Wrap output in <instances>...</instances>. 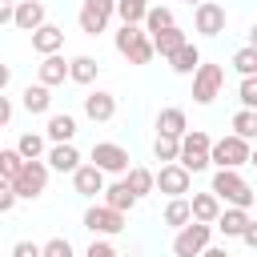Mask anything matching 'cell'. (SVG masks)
Returning a JSON list of instances; mask_svg holds the SVG:
<instances>
[{
    "label": "cell",
    "instance_id": "11",
    "mask_svg": "<svg viewBox=\"0 0 257 257\" xmlns=\"http://www.w3.org/2000/svg\"><path fill=\"white\" fill-rule=\"evenodd\" d=\"M193 28H197L201 36H221V32H225V8H221L217 0H201V4L193 8Z\"/></svg>",
    "mask_w": 257,
    "mask_h": 257
},
{
    "label": "cell",
    "instance_id": "9",
    "mask_svg": "<svg viewBox=\"0 0 257 257\" xmlns=\"http://www.w3.org/2000/svg\"><path fill=\"white\" fill-rule=\"evenodd\" d=\"M48 173H52L48 161H28V165L20 169V177L12 181V189H16L24 201H36V197L48 189Z\"/></svg>",
    "mask_w": 257,
    "mask_h": 257
},
{
    "label": "cell",
    "instance_id": "43",
    "mask_svg": "<svg viewBox=\"0 0 257 257\" xmlns=\"http://www.w3.org/2000/svg\"><path fill=\"white\" fill-rule=\"evenodd\" d=\"M241 241H245V245H249V249H257V221H253V225H249V229H245V233H241Z\"/></svg>",
    "mask_w": 257,
    "mask_h": 257
},
{
    "label": "cell",
    "instance_id": "4",
    "mask_svg": "<svg viewBox=\"0 0 257 257\" xmlns=\"http://www.w3.org/2000/svg\"><path fill=\"white\" fill-rule=\"evenodd\" d=\"M213 229H217V225H209V221H189L185 229H177V237H173V257H201V253L209 249V241H213Z\"/></svg>",
    "mask_w": 257,
    "mask_h": 257
},
{
    "label": "cell",
    "instance_id": "20",
    "mask_svg": "<svg viewBox=\"0 0 257 257\" xmlns=\"http://www.w3.org/2000/svg\"><path fill=\"white\" fill-rule=\"evenodd\" d=\"M20 104H24V112L40 116V112H48V108H52V88L36 80V84H28V88L20 92Z\"/></svg>",
    "mask_w": 257,
    "mask_h": 257
},
{
    "label": "cell",
    "instance_id": "44",
    "mask_svg": "<svg viewBox=\"0 0 257 257\" xmlns=\"http://www.w3.org/2000/svg\"><path fill=\"white\" fill-rule=\"evenodd\" d=\"M201 257H229V253H225V249H213V245H209V249H205Z\"/></svg>",
    "mask_w": 257,
    "mask_h": 257
},
{
    "label": "cell",
    "instance_id": "8",
    "mask_svg": "<svg viewBox=\"0 0 257 257\" xmlns=\"http://www.w3.org/2000/svg\"><path fill=\"white\" fill-rule=\"evenodd\" d=\"M225 88V68L221 64H201L193 72V100L197 104H213Z\"/></svg>",
    "mask_w": 257,
    "mask_h": 257
},
{
    "label": "cell",
    "instance_id": "35",
    "mask_svg": "<svg viewBox=\"0 0 257 257\" xmlns=\"http://www.w3.org/2000/svg\"><path fill=\"white\" fill-rule=\"evenodd\" d=\"M16 149H20L28 161H40V157H48V153H44V137H40V133H20Z\"/></svg>",
    "mask_w": 257,
    "mask_h": 257
},
{
    "label": "cell",
    "instance_id": "40",
    "mask_svg": "<svg viewBox=\"0 0 257 257\" xmlns=\"http://www.w3.org/2000/svg\"><path fill=\"white\" fill-rule=\"evenodd\" d=\"M84 257H120L116 249H112V241H104V237H96L92 245H88V253Z\"/></svg>",
    "mask_w": 257,
    "mask_h": 257
},
{
    "label": "cell",
    "instance_id": "17",
    "mask_svg": "<svg viewBox=\"0 0 257 257\" xmlns=\"http://www.w3.org/2000/svg\"><path fill=\"white\" fill-rule=\"evenodd\" d=\"M40 24H48V20H44V4H40V0H20V4H16V20H12V28H20V32H36Z\"/></svg>",
    "mask_w": 257,
    "mask_h": 257
},
{
    "label": "cell",
    "instance_id": "31",
    "mask_svg": "<svg viewBox=\"0 0 257 257\" xmlns=\"http://www.w3.org/2000/svg\"><path fill=\"white\" fill-rule=\"evenodd\" d=\"M149 0H116V16H120V24H145V16H149Z\"/></svg>",
    "mask_w": 257,
    "mask_h": 257
},
{
    "label": "cell",
    "instance_id": "25",
    "mask_svg": "<svg viewBox=\"0 0 257 257\" xmlns=\"http://www.w3.org/2000/svg\"><path fill=\"white\" fill-rule=\"evenodd\" d=\"M169 229H185L189 221H193V201L189 197H169V205H165V217H161Z\"/></svg>",
    "mask_w": 257,
    "mask_h": 257
},
{
    "label": "cell",
    "instance_id": "39",
    "mask_svg": "<svg viewBox=\"0 0 257 257\" xmlns=\"http://www.w3.org/2000/svg\"><path fill=\"white\" fill-rule=\"evenodd\" d=\"M12 257H44V245H36V241H16V245H12Z\"/></svg>",
    "mask_w": 257,
    "mask_h": 257
},
{
    "label": "cell",
    "instance_id": "27",
    "mask_svg": "<svg viewBox=\"0 0 257 257\" xmlns=\"http://www.w3.org/2000/svg\"><path fill=\"white\" fill-rule=\"evenodd\" d=\"M169 64H173V72H177V76H193V72H197L205 60H201V48L189 40V44H185V48H181V52H177Z\"/></svg>",
    "mask_w": 257,
    "mask_h": 257
},
{
    "label": "cell",
    "instance_id": "22",
    "mask_svg": "<svg viewBox=\"0 0 257 257\" xmlns=\"http://www.w3.org/2000/svg\"><path fill=\"white\" fill-rule=\"evenodd\" d=\"M153 44H157V56L173 60V56H177V52H181V48L189 44V36H185V28H177V24H173V28L157 32V36H153Z\"/></svg>",
    "mask_w": 257,
    "mask_h": 257
},
{
    "label": "cell",
    "instance_id": "13",
    "mask_svg": "<svg viewBox=\"0 0 257 257\" xmlns=\"http://www.w3.org/2000/svg\"><path fill=\"white\" fill-rule=\"evenodd\" d=\"M36 80H40V84H48V88H56V84L72 80V60H64L60 52L40 56V64H36Z\"/></svg>",
    "mask_w": 257,
    "mask_h": 257
},
{
    "label": "cell",
    "instance_id": "21",
    "mask_svg": "<svg viewBox=\"0 0 257 257\" xmlns=\"http://www.w3.org/2000/svg\"><path fill=\"white\" fill-rule=\"evenodd\" d=\"M253 225V217H249V209H237V205H229V209H221V217H217V229L225 233V237H241L245 229Z\"/></svg>",
    "mask_w": 257,
    "mask_h": 257
},
{
    "label": "cell",
    "instance_id": "32",
    "mask_svg": "<svg viewBox=\"0 0 257 257\" xmlns=\"http://www.w3.org/2000/svg\"><path fill=\"white\" fill-rule=\"evenodd\" d=\"M153 157H157L161 165L181 161V137H165V133H157V141H153Z\"/></svg>",
    "mask_w": 257,
    "mask_h": 257
},
{
    "label": "cell",
    "instance_id": "30",
    "mask_svg": "<svg viewBox=\"0 0 257 257\" xmlns=\"http://www.w3.org/2000/svg\"><path fill=\"white\" fill-rule=\"evenodd\" d=\"M96 76H100L96 56H72V84H92Z\"/></svg>",
    "mask_w": 257,
    "mask_h": 257
},
{
    "label": "cell",
    "instance_id": "16",
    "mask_svg": "<svg viewBox=\"0 0 257 257\" xmlns=\"http://www.w3.org/2000/svg\"><path fill=\"white\" fill-rule=\"evenodd\" d=\"M44 161H48V169H52V173H76V169H80V165H84V161H80V153H76V145H72V141H68V145H52V149H48V157H44Z\"/></svg>",
    "mask_w": 257,
    "mask_h": 257
},
{
    "label": "cell",
    "instance_id": "6",
    "mask_svg": "<svg viewBox=\"0 0 257 257\" xmlns=\"http://www.w3.org/2000/svg\"><path fill=\"white\" fill-rule=\"evenodd\" d=\"M116 16V0H80V12H76V24L84 36H100L108 28V20Z\"/></svg>",
    "mask_w": 257,
    "mask_h": 257
},
{
    "label": "cell",
    "instance_id": "14",
    "mask_svg": "<svg viewBox=\"0 0 257 257\" xmlns=\"http://www.w3.org/2000/svg\"><path fill=\"white\" fill-rule=\"evenodd\" d=\"M84 116H88L92 124H108V120L116 116V96L104 92V88L88 92V96H84Z\"/></svg>",
    "mask_w": 257,
    "mask_h": 257
},
{
    "label": "cell",
    "instance_id": "7",
    "mask_svg": "<svg viewBox=\"0 0 257 257\" xmlns=\"http://www.w3.org/2000/svg\"><path fill=\"white\" fill-rule=\"evenodd\" d=\"M249 157H253V149H249V141L237 137V133L213 141V165H217V169H241V165H249Z\"/></svg>",
    "mask_w": 257,
    "mask_h": 257
},
{
    "label": "cell",
    "instance_id": "19",
    "mask_svg": "<svg viewBox=\"0 0 257 257\" xmlns=\"http://www.w3.org/2000/svg\"><path fill=\"white\" fill-rule=\"evenodd\" d=\"M44 137H48L52 145H68V141L76 137V116H72V112H48Z\"/></svg>",
    "mask_w": 257,
    "mask_h": 257
},
{
    "label": "cell",
    "instance_id": "29",
    "mask_svg": "<svg viewBox=\"0 0 257 257\" xmlns=\"http://www.w3.org/2000/svg\"><path fill=\"white\" fill-rule=\"evenodd\" d=\"M124 181H128V189H133L137 197H149V193L157 189V173H149L145 165H133V169L124 173Z\"/></svg>",
    "mask_w": 257,
    "mask_h": 257
},
{
    "label": "cell",
    "instance_id": "33",
    "mask_svg": "<svg viewBox=\"0 0 257 257\" xmlns=\"http://www.w3.org/2000/svg\"><path fill=\"white\" fill-rule=\"evenodd\" d=\"M177 24V16H173V8H149V16H145V32L149 36H157V32H165V28H173Z\"/></svg>",
    "mask_w": 257,
    "mask_h": 257
},
{
    "label": "cell",
    "instance_id": "12",
    "mask_svg": "<svg viewBox=\"0 0 257 257\" xmlns=\"http://www.w3.org/2000/svg\"><path fill=\"white\" fill-rule=\"evenodd\" d=\"M128 161H133L128 149H120V145H112V141H96V145H92V165H100L104 173H128V169H133Z\"/></svg>",
    "mask_w": 257,
    "mask_h": 257
},
{
    "label": "cell",
    "instance_id": "24",
    "mask_svg": "<svg viewBox=\"0 0 257 257\" xmlns=\"http://www.w3.org/2000/svg\"><path fill=\"white\" fill-rule=\"evenodd\" d=\"M193 201V221H209V225H217V217H221V197L209 189V193H193L189 197Z\"/></svg>",
    "mask_w": 257,
    "mask_h": 257
},
{
    "label": "cell",
    "instance_id": "46",
    "mask_svg": "<svg viewBox=\"0 0 257 257\" xmlns=\"http://www.w3.org/2000/svg\"><path fill=\"white\" fill-rule=\"evenodd\" d=\"M249 165H257V149H253V157H249Z\"/></svg>",
    "mask_w": 257,
    "mask_h": 257
},
{
    "label": "cell",
    "instance_id": "38",
    "mask_svg": "<svg viewBox=\"0 0 257 257\" xmlns=\"http://www.w3.org/2000/svg\"><path fill=\"white\" fill-rule=\"evenodd\" d=\"M44 257H76V249H72L68 237H48L44 241Z\"/></svg>",
    "mask_w": 257,
    "mask_h": 257
},
{
    "label": "cell",
    "instance_id": "5",
    "mask_svg": "<svg viewBox=\"0 0 257 257\" xmlns=\"http://www.w3.org/2000/svg\"><path fill=\"white\" fill-rule=\"evenodd\" d=\"M124 213L120 209H112V205H88L84 209V229L88 233H96V237H116V233H124Z\"/></svg>",
    "mask_w": 257,
    "mask_h": 257
},
{
    "label": "cell",
    "instance_id": "2",
    "mask_svg": "<svg viewBox=\"0 0 257 257\" xmlns=\"http://www.w3.org/2000/svg\"><path fill=\"white\" fill-rule=\"evenodd\" d=\"M213 193H217L221 201L237 205V209H249V205L257 201V189H249L237 169H217V173H213Z\"/></svg>",
    "mask_w": 257,
    "mask_h": 257
},
{
    "label": "cell",
    "instance_id": "34",
    "mask_svg": "<svg viewBox=\"0 0 257 257\" xmlns=\"http://www.w3.org/2000/svg\"><path fill=\"white\" fill-rule=\"evenodd\" d=\"M233 72L237 76H257V48L253 44H245V48L233 52Z\"/></svg>",
    "mask_w": 257,
    "mask_h": 257
},
{
    "label": "cell",
    "instance_id": "45",
    "mask_svg": "<svg viewBox=\"0 0 257 257\" xmlns=\"http://www.w3.org/2000/svg\"><path fill=\"white\" fill-rule=\"evenodd\" d=\"M249 44H253V48H257V24H253V28H249Z\"/></svg>",
    "mask_w": 257,
    "mask_h": 257
},
{
    "label": "cell",
    "instance_id": "1",
    "mask_svg": "<svg viewBox=\"0 0 257 257\" xmlns=\"http://www.w3.org/2000/svg\"><path fill=\"white\" fill-rule=\"evenodd\" d=\"M116 52H120L128 64H149V60L157 56V44H153V36L145 32V24H120V32H116Z\"/></svg>",
    "mask_w": 257,
    "mask_h": 257
},
{
    "label": "cell",
    "instance_id": "42",
    "mask_svg": "<svg viewBox=\"0 0 257 257\" xmlns=\"http://www.w3.org/2000/svg\"><path fill=\"white\" fill-rule=\"evenodd\" d=\"M12 96H0V124H12Z\"/></svg>",
    "mask_w": 257,
    "mask_h": 257
},
{
    "label": "cell",
    "instance_id": "26",
    "mask_svg": "<svg viewBox=\"0 0 257 257\" xmlns=\"http://www.w3.org/2000/svg\"><path fill=\"white\" fill-rule=\"evenodd\" d=\"M137 201H141V197L128 189V181H116V185L104 189V205H112V209H120V213H133Z\"/></svg>",
    "mask_w": 257,
    "mask_h": 257
},
{
    "label": "cell",
    "instance_id": "23",
    "mask_svg": "<svg viewBox=\"0 0 257 257\" xmlns=\"http://www.w3.org/2000/svg\"><path fill=\"white\" fill-rule=\"evenodd\" d=\"M157 133H165V137H185V133H189L185 108H177V104L161 108V112H157Z\"/></svg>",
    "mask_w": 257,
    "mask_h": 257
},
{
    "label": "cell",
    "instance_id": "10",
    "mask_svg": "<svg viewBox=\"0 0 257 257\" xmlns=\"http://www.w3.org/2000/svg\"><path fill=\"white\" fill-rule=\"evenodd\" d=\"M157 189H161L165 197H185V193L193 189V173H189L181 161H169V165H161V173H157Z\"/></svg>",
    "mask_w": 257,
    "mask_h": 257
},
{
    "label": "cell",
    "instance_id": "3",
    "mask_svg": "<svg viewBox=\"0 0 257 257\" xmlns=\"http://www.w3.org/2000/svg\"><path fill=\"white\" fill-rule=\"evenodd\" d=\"M181 165H185L189 173H201V169L213 165V141H209L205 128H189V133L181 137Z\"/></svg>",
    "mask_w": 257,
    "mask_h": 257
},
{
    "label": "cell",
    "instance_id": "15",
    "mask_svg": "<svg viewBox=\"0 0 257 257\" xmlns=\"http://www.w3.org/2000/svg\"><path fill=\"white\" fill-rule=\"evenodd\" d=\"M104 177H108V173H104L100 165H92V161H88V165H80V169L72 173V189H76L80 197H96V193H104V189H108V185H104Z\"/></svg>",
    "mask_w": 257,
    "mask_h": 257
},
{
    "label": "cell",
    "instance_id": "37",
    "mask_svg": "<svg viewBox=\"0 0 257 257\" xmlns=\"http://www.w3.org/2000/svg\"><path fill=\"white\" fill-rule=\"evenodd\" d=\"M237 100H241V108H257V76H241Z\"/></svg>",
    "mask_w": 257,
    "mask_h": 257
},
{
    "label": "cell",
    "instance_id": "18",
    "mask_svg": "<svg viewBox=\"0 0 257 257\" xmlns=\"http://www.w3.org/2000/svg\"><path fill=\"white\" fill-rule=\"evenodd\" d=\"M60 48H64V28H56V24H40V28L32 32V52L52 56V52H60Z\"/></svg>",
    "mask_w": 257,
    "mask_h": 257
},
{
    "label": "cell",
    "instance_id": "28",
    "mask_svg": "<svg viewBox=\"0 0 257 257\" xmlns=\"http://www.w3.org/2000/svg\"><path fill=\"white\" fill-rule=\"evenodd\" d=\"M24 165H28V157H24L16 145H12V149H0V181H4V185H12Z\"/></svg>",
    "mask_w": 257,
    "mask_h": 257
},
{
    "label": "cell",
    "instance_id": "36",
    "mask_svg": "<svg viewBox=\"0 0 257 257\" xmlns=\"http://www.w3.org/2000/svg\"><path fill=\"white\" fill-rule=\"evenodd\" d=\"M233 133L245 137V141H253V137H257V108H241V112L233 116Z\"/></svg>",
    "mask_w": 257,
    "mask_h": 257
},
{
    "label": "cell",
    "instance_id": "41",
    "mask_svg": "<svg viewBox=\"0 0 257 257\" xmlns=\"http://www.w3.org/2000/svg\"><path fill=\"white\" fill-rule=\"evenodd\" d=\"M16 197H20V193H16L12 185H4V189H0V213H12V205H16Z\"/></svg>",
    "mask_w": 257,
    "mask_h": 257
},
{
    "label": "cell",
    "instance_id": "47",
    "mask_svg": "<svg viewBox=\"0 0 257 257\" xmlns=\"http://www.w3.org/2000/svg\"><path fill=\"white\" fill-rule=\"evenodd\" d=\"M16 4H20V0H16Z\"/></svg>",
    "mask_w": 257,
    "mask_h": 257
}]
</instances>
